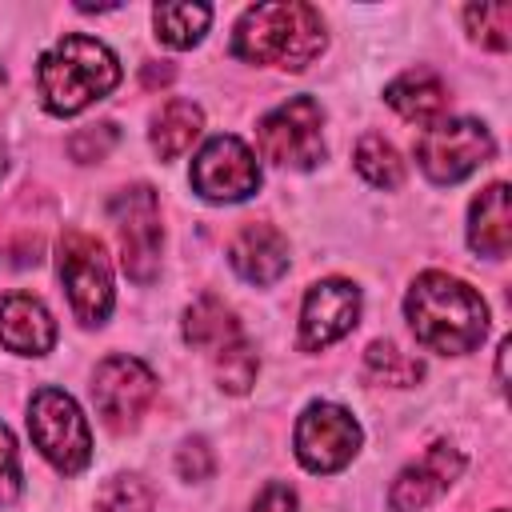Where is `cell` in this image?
<instances>
[{"label":"cell","mask_w":512,"mask_h":512,"mask_svg":"<svg viewBox=\"0 0 512 512\" xmlns=\"http://www.w3.org/2000/svg\"><path fill=\"white\" fill-rule=\"evenodd\" d=\"M412 336L440 356H464L472 352L488 332V308L480 292H472L464 280L448 272H424L408 288L404 300Z\"/></svg>","instance_id":"obj_1"},{"label":"cell","mask_w":512,"mask_h":512,"mask_svg":"<svg viewBox=\"0 0 512 512\" xmlns=\"http://www.w3.org/2000/svg\"><path fill=\"white\" fill-rule=\"evenodd\" d=\"M320 52H324V20L312 4H300V0L256 4L240 16L232 32V56L248 64H276V68L300 72Z\"/></svg>","instance_id":"obj_2"},{"label":"cell","mask_w":512,"mask_h":512,"mask_svg":"<svg viewBox=\"0 0 512 512\" xmlns=\"http://www.w3.org/2000/svg\"><path fill=\"white\" fill-rule=\"evenodd\" d=\"M36 80H40L44 108L52 116H76L120 84V64L100 40L72 32L40 56Z\"/></svg>","instance_id":"obj_3"},{"label":"cell","mask_w":512,"mask_h":512,"mask_svg":"<svg viewBox=\"0 0 512 512\" xmlns=\"http://www.w3.org/2000/svg\"><path fill=\"white\" fill-rule=\"evenodd\" d=\"M28 432L40 456L60 472H80L92 460V436L80 404L60 388H40L28 404Z\"/></svg>","instance_id":"obj_4"},{"label":"cell","mask_w":512,"mask_h":512,"mask_svg":"<svg viewBox=\"0 0 512 512\" xmlns=\"http://www.w3.org/2000/svg\"><path fill=\"white\" fill-rule=\"evenodd\" d=\"M60 280L68 288L72 312L80 324H104L112 312V268L104 244L80 228H64L60 236Z\"/></svg>","instance_id":"obj_5"},{"label":"cell","mask_w":512,"mask_h":512,"mask_svg":"<svg viewBox=\"0 0 512 512\" xmlns=\"http://www.w3.org/2000/svg\"><path fill=\"white\" fill-rule=\"evenodd\" d=\"M496 152L488 128L480 120H436L416 136V160L428 180L456 184Z\"/></svg>","instance_id":"obj_6"},{"label":"cell","mask_w":512,"mask_h":512,"mask_svg":"<svg viewBox=\"0 0 512 512\" xmlns=\"http://www.w3.org/2000/svg\"><path fill=\"white\" fill-rule=\"evenodd\" d=\"M116 240H120V264L136 284L156 280L160 272V200L148 184H132L112 196L108 204Z\"/></svg>","instance_id":"obj_7"},{"label":"cell","mask_w":512,"mask_h":512,"mask_svg":"<svg viewBox=\"0 0 512 512\" xmlns=\"http://www.w3.org/2000/svg\"><path fill=\"white\" fill-rule=\"evenodd\" d=\"M324 112L312 96H296L268 112L256 128L260 152L280 168H312L324 160V136H320Z\"/></svg>","instance_id":"obj_8"},{"label":"cell","mask_w":512,"mask_h":512,"mask_svg":"<svg viewBox=\"0 0 512 512\" xmlns=\"http://www.w3.org/2000/svg\"><path fill=\"white\" fill-rule=\"evenodd\" d=\"M360 452V424L340 404H308L296 420V456L308 472H340Z\"/></svg>","instance_id":"obj_9"},{"label":"cell","mask_w":512,"mask_h":512,"mask_svg":"<svg viewBox=\"0 0 512 512\" xmlns=\"http://www.w3.org/2000/svg\"><path fill=\"white\" fill-rule=\"evenodd\" d=\"M156 396V376L136 356H108L92 376V404L112 432H124Z\"/></svg>","instance_id":"obj_10"},{"label":"cell","mask_w":512,"mask_h":512,"mask_svg":"<svg viewBox=\"0 0 512 512\" xmlns=\"http://www.w3.org/2000/svg\"><path fill=\"white\" fill-rule=\"evenodd\" d=\"M192 188L204 196V200H216V204H236L244 196H252L260 188V168H256V156L248 152L244 140L236 136H216L208 140L196 160H192Z\"/></svg>","instance_id":"obj_11"},{"label":"cell","mask_w":512,"mask_h":512,"mask_svg":"<svg viewBox=\"0 0 512 512\" xmlns=\"http://www.w3.org/2000/svg\"><path fill=\"white\" fill-rule=\"evenodd\" d=\"M356 316H360V288L356 284H348V280L312 284L304 296V312H300V348L304 352L328 348L332 340L352 332Z\"/></svg>","instance_id":"obj_12"},{"label":"cell","mask_w":512,"mask_h":512,"mask_svg":"<svg viewBox=\"0 0 512 512\" xmlns=\"http://www.w3.org/2000/svg\"><path fill=\"white\" fill-rule=\"evenodd\" d=\"M460 472H464V456H460L448 440L432 444L416 464H408V468L392 480V492H388L392 512H420V508H428L436 496L448 492V484H452Z\"/></svg>","instance_id":"obj_13"},{"label":"cell","mask_w":512,"mask_h":512,"mask_svg":"<svg viewBox=\"0 0 512 512\" xmlns=\"http://www.w3.org/2000/svg\"><path fill=\"white\" fill-rule=\"evenodd\" d=\"M0 344L16 356H44L56 344V324L48 308L28 292L4 296L0 300Z\"/></svg>","instance_id":"obj_14"},{"label":"cell","mask_w":512,"mask_h":512,"mask_svg":"<svg viewBox=\"0 0 512 512\" xmlns=\"http://www.w3.org/2000/svg\"><path fill=\"white\" fill-rule=\"evenodd\" d=\"M228 260L248 284H276L288 272V240L272 224H244L228 248Z\"/></svg>","instance_id":"obj_15"},{"label":"cell","mask_w":512,"mask_h":512,"mask_svg":"<svg viewBox=\"0 0 512 512\" xmlns=\"http://www.w3.org/2000/svg\"><path fill=\"white\" fill-rule=\"evenodd\" d=\"M468 244L480 256H508L512 248V212H508V184H488L468 212Z\"/></svg>","instance_id":"obj_16"},{"label":"cell","mask_w":512,"mask_h":512,"mask_svg":"<svg viewBox=\"0 0 512 512\" xmlns=\"http://www.w3.org/2000/svg\"><path fill=\"white\" fill-rule=\"evenodd\" d=\"M384 100L404 116V120H416V124H436L448 108V92L440 84L436 72L428 68H412L404 76H396L388 88H384Z\"/></svg>","instance_id":"obj_17"},{"label":"cell","mask_w":512,"mask_h":512,"mask_svg":"<svg viewBox=\"0 0 512 512\" xmlns=\"http://www.w3.org/2000/svg\"><path fill=\"white\" fill-rule=\"evenodd\" d=\"M200 108L192 100H168L156 120H152V148L160 160H176L184 148H192V140L200 136Z\"/></svg>","instance_id":"obj_18"},{"label":"cell","mask_w":512,"mask_h":512,"mask_svg":"<svg viewBox=\"0 0 512 512\" xmlns=\"http://www.w3.org/2000/svg\"><path fill=\"white\" fill-rule=\"evenodd\" d=\"M184 340L192 348H224V344L240 340V324L216 296H200L184 312Z\"/></svg>","instance_id":"obj_19"},{"label":"cell","mask_w":512,"mask_h":512,"mask_svg":"<svg viewBox=\"0 0 512 512\" xmlns=\"http://www.w3.org/2000/svg\"><path fill=\"white\" fill-rule=\"evenodd\" d=\"M156 20V36L172 48H192L204 32H208V20H212V8L208 4H156L152 12Z\"/></svg>","instance_id":"obj_20"},{"label":"cell","mask_w":512,"mask_h":512,"mask_svg":"<svg viewBox=\"0 0 512 512\" xmlns=\"http://www.w3.org/2000/svg\"><path fill=\"white\" fill-rule=\"evenodd\" d=\"M356 172H360L372 188H400V180H404V160H400V152H396L384 136L368 132V136L356 144Z\"/></svg>","instance_id":"obj_21"},{"label":"cell","mask_w":512,"mask_h":512,"mask_svg":"<svg viewBox=\"0 0 512 512\" xmlns=\"http://www.w3.org/2000/svg\"><path fill=\"white\" fill-rule=\"evenodd\" d=\"M256 368H260L256 348H252L244 336L232 340V344H224V348H216V380H220L224 392L244 396V392L256 384Z\"/></svg>","instance_id":"obj_22"},{"label":"cell","mask_w":512,"mask_h":512,"mask_svg":"<svg viewBox=\"0 0 512 512\" xmlns=\"http://www.w3.org/2000/svg\"><path fill=\"white\" fill-rule=\"evenodd\" d=\"M364 360H368V372H372L376 380L396 384V388H408V384H416V380L424 376V364H420L416 356H404V352H400L396 344H388V340H372L368 352H364Z\"/></svg>","instance_id":"obj_23"},{"label":"cell","mask_w":512,"mask_h":512,"mask_svg":"<svg viewBox=\"0 0 512 512\" xmlns=\"http://www.w3.org/2000/svg\"><path fill=\"white\" fill-rule=\"evenodd\" d=\"M464 20H468V32H472V40H480L484 48H496V52H504L508 48V32H512V4H472V8H464Z\"/></svg>","instance_id":"obj_24"},{"label":"cell","mask_w":512,"mask_h":512,"mask_svg":"<svg viewBox=\"0 0 512 512\" xmlns=\"http://www.w3.org/2000/svg\"><path fill=\"white\" fill-rule=\"evenodd\" d=\"M152 488L136 476H116L96 492V512H152Z\"/></svg>","instance_id":"obj_25"},{"label":"cell","mask_w":512,"mask_h":512,"mask_svg":"<svg viewBox=\"0 0 512 512\" xmlns=\"http://www.w3.org/2000/svg\"><path fill=\"white\" fill-rule=\"evenodd\" d=\"M112 148H116V124H92V128L72 132V140H68V152H72V160H80V164L104 160Z\"/></svg>","instance_id":"obj_26"},{"label":"cell","mask_w":512,"mask_h":512,"mask_svg":"<svg viewBox=\"0 0 512 512\" xmlns=\"http://www.w3.org/2000/svg\"><path fill=\"white\" fill-rule=\"evenodd\" d=\"M20 496V456L12 432L0 424V504H12Z\"/></svg>","instance_id":"obj_27"},{"label":"cell","mask_w":512,"mask_h":512,"mask_svg":"<svg viewBox=\"0 0 512 512\" xmlns=\"http://www.w3.org/2000/svg\"><path fill=\"white\" fill-rule=\"evenodd\" d=\"M176 472L184 476V480H208L212 476V448L196 436V440H188L180 452H176Z\"/></svg>","instance_id":"obj_28"},{"label":"cell","mask_w":512,"mask_h":512,"mask_svg":"<svg viewBox=\"0 0 512 512\" xmlns=\"http://www.w3.org/2000/svg\"><path fill=\"white\" fill-rule=\"evenodd\" d=\"M252 512H296V492L284 488V484H268V488L256 496Z\"/></svg>","instance_id":"obj_29"},{"label":"cell","mask_w":512,"mask_h":512,"mask_svg":"<svg viewBox=\"0 0 512 512\" xmlns=\"http://www.w3.org/2000/svg\"><path fill=\"white\" fill-rule=\"evenodd\" d=\"M168 80H172V68H168V64H160V68H156V64H148V68H144V84H148V88L168 84Z\"/></svg>","instance_id":"obj_30"},{"label":"cell","mask_w":512,"mask_h":512,"mask_svg":"<svg viewBox=\"0 0 512 512\" xmlns=\"http://www.w3.org/2000/svg\"><path fill=\"white\" fill-rule=\"evenodd\" d=\"M4 168H8V152H4V144H0V176H4Z\"/></svg>","instance_id":"obj_31"},{"label":"cell","mask_w":512,"mask_h":512,"mask_svg":"<svg viewBox=\"0 0 512 512\" xmlns=\"http://www.w3.org/2000/svg\"><path fill=\"white\" fill-rule=\"evenodd\" d=\"M496 512H504V508H496Z\"/></svg>","instance_id":"obj_32"},{"label":"cell","mask_w":512,"mask_h":512,"mask_svg":"<svg viewBox=\"0 0 512 512\" xmlns=\"http://www.w3.org/2000/svg\"><path fill=\"white\" fill-rule=\"evenodd\" d=\"M0 80H4V72H0Z\"/></svg>","instance_id":"obj_33"}]
</instances>
